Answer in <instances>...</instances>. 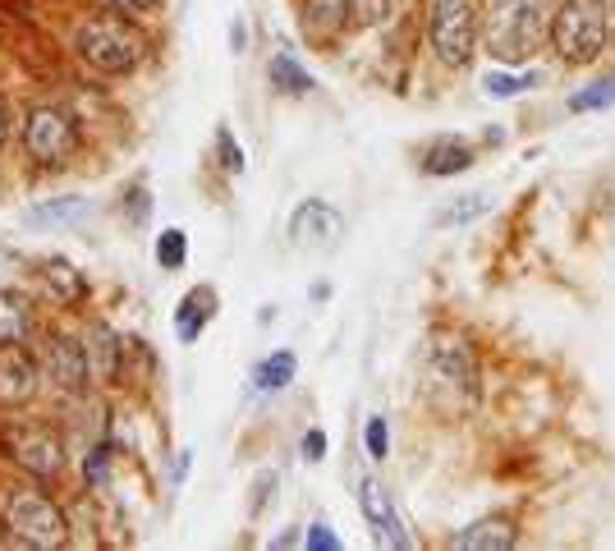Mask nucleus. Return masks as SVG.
<instances>
[{"label":"nucleus","mask_w":615,"mask_h":551,"mask_svg":"<svg viewBox=\"0 0 615 551\" xmlns=\"http://www.w3.org/2000/svg\"><path fill=\"white\" fill-rule=\"evenodd\" d=\"M551 37L547 0H491L482 14V47L496 65H528Z\"/></svg>","instance_id":"f257e3e1"},{"label":"nucleus","mask_w":615,"mask_h":551,"mask_svg":"<svg viewBox=\"0 0 615 551\" xmlns=\"http://www.w3.org/2000/svg\"><path fill=\"white\" fill-rule=\"evenodd\" d=\"M606 32H611L606 0H560V6L551 10V37L547 42L565 65L588 69L606 51Z\"/></svg>","instance_id":"f03ea898"},{"label":"nucleus","mask_w":615,"mask_h":551,"mask_svg":"<svg viewBox=\"0 0 615 551\" xmlns=\"http://www.w3.org/2000/svg\"><path fill=\"white\" fill-rule=\"evenodd\" d=\"M74 47L79 56L97 69V73H110V79H120V73H134L147 42L138 37V28L120 14H101V19H88L74 37Z\"/></svg>","instance_id":"7ed1b4c3"},{"label":"nucleus","mask_w":615,"mask_h":551,"mask_svg":"<svg viewBox=\"0 0 615 551\" xmlns=\"http://www.w3.org/2000/svg\"><path fill=\"white\" fill-rule=\"evenodd\" d=\"M428 37L446 69H465L482 42V14L474 0H432L428 10Z\"/></svg>","instance_id":"20e7f679"},{"label":"nucleus","mask_w":615,"mask_h":551,"mask_svg":"<svg viewBox=\"0 0 615 551\" xmlns=\"http://www.w3.org/2000/svg\"><path fill=\"white\" fill-rule=\"evenodd\" d=\"M23 152L47 170L65 166L74 152H79V120L60 106H37L23 125Z\"/></svg>","instance_id":"39448f33"},{"label":"nucleus","mask_w":615,"mask_h":551,"mask_svg":"<svg viewBox=\"0 0 615 551\" xmlns=\"http://www.w3.org/2000/svg\"><path fill=\"white\" fill-rule=\"evenodd\" d=\"M6 524L19 542L37 547V551H47V547H65L69 542V524H65V514L60 505H51L47 496H37V492H23V496H10L6 505Z\"/></svg>","instance_id":"423d86ee"},{"label":"nucleus","mask_w":615,"mask_h":551,"mask_svg":"<svg viewBox=\"0 0 615 551\" xmlns=\"http://www.w3.org/2000/svg\"><path fill=\"white\" fill-rule=\"evenodd\" d=\"M428 363H432V373L441 382H450L455 391H465L469 400L478 395V354L469 350L465 336H450V331H432V341H428Z\"/></svg>","instance_id":"0eeeda50"},{"label":"nucleus","mask_w":615,"mask_h":551,"mask_svg":"<svg viewBox=\"0 0 615 551\" xmlns=\"http://www.w3.org/2000/svg\"><path fill=\"white\" fill-rule=\"evenodd\" d=\"M340 235H344V216L322 198L299 203L294 216H290V239L299 248H335Z\"/></svg>","instance_id":"6e6552de"},{"label":"nucleus","mask_w":615,"mask_h":551,"mask_svg":"<svg viewBox=\"0 0 615 551\" xmlns=\"http://www.w3.org/2000/svg\"><path fill=\"white\" fill-rule=\"evenodd\" d=\"M10 451H14V460H19L28 473H37V478H56L60 464H65L60 436H56L51 427H14V432H10Z\"/></svg>","instance_id":"1a4fd4ad"},{"label":"nucleus","mask_w":615,"mask_h":551,"mask_svg":"<svg viewBox=\"0 0 615 551\" xmlns=\"http://www.w3.org/2000/svg\"><path fill=\"white\" fill-rule=\"evenodd\" d=\"M359 510H363L368 529L377 533V542L413 547L409 533H404V524H400V514H396V505H391V492L381 488V483H372V478H359Z\"/></svg>","instance_id":"9d476101"},{"label":"nucleus","mask_w":615,"mask_h":551,"mask_svg":"<svg viewBox=\"0 0 615 551\" xmlns=\"http://www.w3.org/2000/svg\"><path fill=\"white\" fill-rule=\"evenodd\" d=\"M47 373L60 391H88L92 382V358H88V345L69 341V336H51L47 341Z\"/></svg>","instance_id":"9b49d317"},{"label":"nucleus","mask_w":615,"mask_h":551,"mask_svg":"<svg viewBox=\"0 0 615 551\" xmlns=\"http://www.w3.org/2000/svg\"><path fill=\"white\" fill-rule=\"evenodd\" d=\"M37 395V363L19 345H0V404H28Z\"/></svg>","instance_id":"f8f14e48"},{"label":"nucleus","mask_w":615,"mask_h":551,"mask_svg":"<svg viewBox=\"0 0 615 551\" xmlns=\"http://www.w3.org/2000/svg\"><path fill=\"white\" fill-rule=\"evenodd\" d=\"M422 175H432V179H450V175H465L474 170V142H465L459 134H441L432 138L428 147H422Z\"/></svg>","instance_id":"ddd939ff"},{"label":"nucleus","mask_w":615,"mask_h":551,"mask_svg":"<svg viewBox=\"0 0 615 551\" xmlns=\"http://www.w3.org/2000/svg\"><path fill=\"white\" fill-rule=\"evenodd\" d=\"M515 542H519V533L510 520H501V514H487V520H478L465 533L450 538V547H459V551H510Z\"/></svg>","instance_id":"4468645a"},{"label":"nucleus","mask_w":615,"mask_h":551,"mask_svg":"<svg viewBox=\"0 0 615 551\" xmlns=\"http://www.w3.org/2000/svg\"><path fill=\"white\" fill-rule=\"evenodd\" d=\"M84 345H88V358H92V373H97L101 382H115V377H120V363H125V341L115 336V331H110L106 322H92V326H88Z\"/></svg>","instance_id":"2eb2a0df"},{"label":"nucleus","mask_w":615,"mask_h":551,"mask_svg":"<svg viewBox=\"0 0 615 551\" xmlns=\"http://www.w3.org/2000/svg\"><path fill=\"white\" fill-rule=\"evenodd\" d=\"M350 28V6L344 0H303V32L313 42H331Z\"/></svg>","instance_id":"dca6fc26"},{"label":"nucleus","mask_w":615,"mask_h":551,"mask_svg":"<svg viewBox=\"0 0 615 551\" xmlns=\"http://www.w3.org/2000/svg\"><path fill=\"white\" fill-rule=\"evenodd\" d=\"M212 304H216V294L212 289H188L184 294V304H179V313H175V331H179V341L184 345H194L203 331H207V322H212Z\"/></svg>","instance_id":"f3484780"},{"label":"nucleus","mask_w":615,"mask_h":551,"mask_svg":"<svg viewBox=\"0 0 615 551\" xmlns=\"http://www.w3.org/2000/svg\"><path fill=\"white\" fill-rule=\"evenodd\" d=\"M28 331H32L28 299H19L14 289H0V345H23Z\"/></svg>","instance_id":"a211bd4d"},{"label":"nucleus","mask_w":615,"mask_h":551,"mask_svg":"<svg viewBox=\"0 0 615 551\" xmlns=\"http://www.w3.org/2000/svg\"><path fill=\"white\" fill-rule=\"evenodd\" d=\"M266 79H272V88L285 92V97H308V92L318 88V83H313V73H308L290 51L272 56V69H266Z\"/></svg>","instance_id":"6ab92c4d"},{"label":"nucleus","mask_w":615,"mask_h":551,"mask_svg":"<svg viewBox=\"0 0 615 551\" xmlns=\"http://www.w3.org/2000/svg\"><path fill=\"white\" fill-rule=\"evenodd\" d=\"M294 373H299V358H294L290 350H276L272 358H262V363L253 367V386H257L262 395H276V391H285V386L294 382Z\"/></svg>","instance_id":"aec40b11"},{"label":"nucleus","mask_w":615,"mask_h":551,"mask_svg":"<svg viewBox=\"0 0 615 551\" xmlns=\"http://www.w3.org/2000/svg\"><path fill=\"white\" fill-rule=\"evenodd\" d=\"M88 198H51V203H37L28 211L32 226H79V220H88Z\"/></svg>","instance_id":"412c9836"},{"label":"nucleus","mask_w":615,"mask_h":551,"mask_svg":"<svg viewBox=\"0 0 615 551\" xmlns=\"http://www.w3.org/2000/svg\"><path fill=\"white\" fill-rule=\"evenodd\" d=\"M47 289H56V294H60V299H65V304H79V299H84V294H88L84 276H79V272H74V267L65 263V257H51V263H47Z\"/></svg>","instance_id":"4be33fe9"},{"label":"nucleus","mask_w":615,"mask_h":551,"mask_svg":"<svg viewBox=\"0 0 615 551\" xmlns=\"http://www.w3.org/2000/svg\"><path fill=\"white\" fill-rule=\"evenodd\" d=\"M487 211H491V198H487V194H465L459 203H450V207L437 211V226H441V230L469 226V220H478V216H487Z\"/></svg>","instance_id":"5701e85b"},{"label":"nucleus","mask_w":615,"mask_h":551,"mask_svg":"<svg viewBox=\"0 0 615 551\" xmlns=\"http://www.w3.org/2000/svg\"><path fill=\"white\" fill-rule=\"evenodd\" d=\"M537 83H543V73H506V69H491L482 79L487 97H501V101H510V97H519V92H528Z\"/></svg>","instance_id":"b1692460"},{"label":"nucleus","mask_w":615,"mask_h":551,"mask_svg":"<svg viewBox=\"0 0 615 551\" xmlns=\"http://www.w3.org/2000/svg\"><path fill=\"white\" fill-rule=\"evenodd\" d=\"M615 106V79H597L593 88H579L569 97L574 116H593V110H611Z\"/></svg>","instance_id":"393cba45"},{"label":"nucleus","mask_w":615,"mask_h":551,"mask_svg":"<svg viewBox=\"0 0 615 551\" xmlns=\"http://www.w3.org/2000/svg\"><path fill=\"white\" fill-rule=\"evenodd\" d=\"M184 253H188V244H184V230H162L157 235V267H166V272H179L184 267Z\"/></svg>","instance_id":"a878e982"},{"label":"nucleus","mask_w":615,"mask_h":551,"mask_svg":"<svg viewBox=\"0 0 615 551\" xmlns=\"http://www.w3.org/2000/svg\"><path fill=\"white\" fill-rule=\"evenodd\" d=\"M350 6V28H377L391 14V0H344Z\"/></svg>","instance_id":"bb28decb"},{"label":"nucleus","mask_w":615,"mask_h":551,"mask_svg":"<svg viewBox=\"0 0 615 551\" xmlns=\"http://www.w3.org/2000/svg\"><path fill=\"white\" fill-rule=\"evenodd\" d=\"M363 446H368V455H372L377 464L391 455V432H387V419H381V414L368 419V427H363Z\"/></svg>","instance_id":"cd10ccee"},{"label":"nucleus","mask_w":615,"mask_h":551,"mask_svg":"<svg viewBox=\"0 0 615 551\" xmlns=\"http://www.w3.org/2000/svg\"><path fill=\"white\" fill-rule=\"evenodd\" d=\"M216 152H221V166H225V170H235V175L244 170V147L235 142V134H230V129L216 134Z\"/></svg>","instance_id":"c85d7f7f"},{"label":"nucleus","mask_w":615,"mask_h":551,"mask_svg":"<svg viewBox=\"0 0 615 551\" xmlns=\"http://www.w3.org/2000/svg\"><path fill=\"white\" fill-rule=\"evenodd\" d=\"M299 446H303V460H308V464H322V460H326V432H322V427L303 432Z\"/></svg>","instance_id":"c756f323"},{"label":"nucleus","mask_w":615,"mask_h":551,"mask_svg":"<svg viewBox=\"0 0 615 551\" xmlns=\"http://www.w3.org/2000/svg\"><path fill=\"white\" fill-rule=\"evenodd\" d=\"M115 10H120L125 19H147V14H157L162 10V0H110Z\"/></svg>","instance_id":"7c9ffc66"},{"label":"nucleus","mask_w":615,"mask_h":551,"mask_svg":"<svg viewBox=\"0 0 615 551\" xmlns=\"http://www.w3.org/2000/svg\"><path fill=\"white\" fill-rule=\"evenodd\" d=\"M308 547L313 551H340V538L331 533V524H313L308 529Z\"/></svg>","instance_id":"2f4dec72"},{"label":"nucleus","mask_w":615,"mask_h":551,"mask_svg":"<svg viewBox=\"0 0 615 551\" xmlns=\"http://www.w3.org/2000/svg\"><path fill=\"white\" fill-rule=\"evenodd\" d=\"M266 496H276V473H262L257 483H253V514H262V505H266Z\"/></svg>","instance_id":"473e14b6"},{"label":"nucleus","mask_w":615,"mask_h":551,"mask_svg":"<svg viewBox=\"0 0 615 551\" xmlns=\"http://www.w3.org/2000/svg\"><path fill=\"white\" fill-rule=\"evenodd\" d=\"M106 460H110V451H106V446H97V451L88 455V464H84V473L92 478V483H106Z\"/></svg>","instance_id":"72a5a7b5"},{"label":"nucleus","mask_w":615,"mask_h":551,"mask_svg":"<svg viewBox=\"0 0 615 551\" xmlns=\"http://www.w3.org/2000/svg\"><path fill=\"white\" fill-rule=\"evenodd\" d=\"M143 216H147V189H134L129 194V220H134V226H143Z\"/></svg>","instance_id":"f704fd0d"},{"label":"nucleus","mask_w":615,"mask_h":551,"mask_svg":"<svg viewBox=\"0 0 615 551\" xmlns=\"http://www.w3.org/2000/svg\"><path fill=\"white\" fill-rule=\"evenodd\" d=\"M14 267H19V257L10 248H0V289H6V281L14 276Z\"/></svg>","instance_id":"c9c22d12"},{"label":"nucleus","mask_w":615,"mask_h":551,"mask_svg":"<svg viewBox=\"0 0 615 551\" xmlns=\"http://www.w3.org/2000/svg\"><path fill=\"white\" fill-rule=\"evenodd\" d=\"M6 134H10V125H6V110H0V147H6Z\"/></svg>","instance_id":"e433bc0d"}]
</instances>
